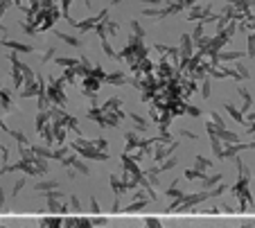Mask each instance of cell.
Masks as SVG:
<instances>
[{
    "mask_svg": "<svg viewBox=\"0 0 255 228\" xmlns=\"http://www.w3.org/2000/svg\"><path fill=\"white\" fill-rule=\"evenodd\" d=\"M144 224H147V228H163V226H160V224H158V219H154V217H149V219H147V222H144Z\"/></svg>",
    "mask_w": 255,
    "mask_h": 228,
    "instance_id": "obj_1",
    "label": "cell"
},
{
    "mask_svg": "<svg viewBox=\"0 0 255 228\" xmlns=\"http://www.w3.org/2000/svg\"><path fill=\"white\" fill-rule=\"evenodd\" d=\"M48 188H57V183H39L36 190H48Z\"/></svg>",
    "mask_w": 255,
    "mask_h": 228,
    "instance_id": "obj_2",
    "label": "cell"
},
{
    "mask_svg": "<svg viewBox=\"0 0 255 228\" xmlns=\"http://www.w3.org/2000/svg\"><path fill=\"white\" fill-rule=\"evenodd\" d=\"M240 228H255V219H249V222H244Z\"/></svg>",
    "mask_w": 255,
    "mask_h": 228,
    "instance_id": "obj_3",
    "label": "cell"
},
{
    "mask_svg": "<svg viewBox=\"0 0 255 228\" xmlns=\"http://www.w3.org/2000/svg\"><path fill=\"white\" fill-rule=\"evenodd\" d=\"M251 54H255V36H251V50H249Z\"/></svg>",
    "mask_w": 255,
    "mask_h": 228,
    "instance_id": "obj_4",
    "label": "cell"
},
{
    "mask_svg": "<svg viewBox=\"0 0 255 228\" xmlns=\"http://www.w3.org/2000/svg\"><path fill=\"white\" fill-rule=\"evenodd\" d=\"M142 2H154L156 5V2H160V0H142Z\"/></svg>",
    "mask_w": 255,
    "mask_h": 228,
    "instance_id": "obj_5",
    "label": "cell"
},
{
    "mask_svg": "<svg viewBox=\"0 0 255 228\" xmlns=\"http://www.w3.org/2000/svg\"><path fill=\"white\" fill-rule=\"evenodd\" d=\"M0 228H5V226H2V224H0Z\"/></svg>",
    "mask_w": 255,
    "mask_h": 228,
    "instance_id": "obj_6",
    "label": "cell"
}]
</instances>
